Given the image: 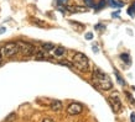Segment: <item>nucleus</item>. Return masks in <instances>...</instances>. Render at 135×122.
Masks as SVG:
<instances>
[{"instance_id":"obj_1","label":"nucleus","mask_w":135,"mask_h":122,"mask_svg":"<svg viewBox=\"0 0 135 122\" xmlns=\"http://www.w3.org/2000/svg\"><path fill=\"white\" fill-rule=\"evenodd\" d=\"M92 79H93L94 84L98 86L99 89L104 90V91H108V90H110L113 88L112 79L108 77V74L102 72L99 68H94L93 74H92Z\"/></svg>"},{"instance_id":"obj_2","label":"nucleus","mask_w":135,"mask_h":122,"mask_svg":"<svg viewBox=\"0 0 135 122\" xmlns=\"http://www.w3.org/2000/svg\"><path fill=\"white\" fill-rule=\"evenodd\" d=\"M72 64H73V67L76 69H78L82 73H87L90 69V64L87 56L79 52L74 53V56L72 57Z\"/></svg>"},{"instance_id":"obj_3","label":"nucleus","mask_w":135,"mask_h":122,"mask_svg":"<svg viewBox=\"0 0 135 122\" xmlns=\"http://www.w3.org/2000/svg\"><path fill=\"white\" fill-rule=\"evenodd\" d=\"M16 53H19V46L15 42H10V43H6L5 46L1 47V54H3V58H10L12 56H15Z\"/></svg>"},{"instance_id":"obj_4","label":"nucleus","mask_w":135,"mask_h":122,"mask_svg":"<svg viewBox=\"0 0 135 122\" xmlns=\"http://www.w3.org/2000/svg\"><path fill=\"white\" fill-rule=\"evenodd\" d=\"M108 102H109V105L112 106V110L114 111L115 114H119L120 111H123V104H122V100H120L117 93L112 94L108 98Z\"/></svg>"},{"instance_id":"obj_5","label":"nucleus","mask_w":135,"mask_h":122,"mask_svg":"<svg viewBox=\"0 0 135 122\" xmlns=\"http://www.w3.org/2000/svg\"><path fill=\"white\" fill-rule=\"evenodd\" d=\"M17 46H19V52H21L24 56H27V57H30V56H33L35 54V47H33L32 45H30V43H27V42H24V41H20V42H16Z\"/></svg>"},{"instance_id":"obj_6","label":"nucleus","mask_w":135,"mask_h":122,"mask_svg":"<svg viewBox=\"0 0 135 122\" xmlns=\"http://www.w3.org/2000/svg\"><path fill=\"white\" fill-rule=\"evenodd\" d=\"M83 110V106L78 102H73V104H70L68 107H67V114L71 115V116H76V115H79Z\"/></svg>"},{"instance_id":"obj_7","label":"nucleus","mask_w":135,"mask_h":122,"mask_svg":"<svg viewBox=\"0 0 135 122\" xmlns=\"http://www.w3.org/2000/svg\"><path fill=\"white\" fill-rule=\"evenodd\" d=\"M65 53H66L65 47H55V48H53L55 57H62V56H65Z\"/></svg>"},{"instance_id":"obj_8","label":"nucleus","mask_w":135,"mask_h":122,"mask_svg":"<svg viewBox=\"0 0 135 122\" xmlns=\"http://www.w3.org/2000/svg\"><path fill=\"white\" fill-rule=\"evenodd\" d=\"M51 109L53 111H60L62 110V102L60 100H53L51 101Z\"/></svg>"},{"instance_id":"obj_9","label":"nucleus","mask_w":135,"mask_h":122,"mask_svg":"<svg viewBox=\"0 0 135 122\" xmlns=\"http://www.w3.org/2000/svg\"><path fill=\"white\" fill-rule=\"evenodd\" d=\"M68 9V11L71 12H83V11H86V9H81L79 6H70V8H67Z\"/></svg>"},{"instance_id":"obj_10","label":"nucleus","mask_w":135,"mask_h":122,"mask_svg":"<svg viewBox=\"0 0 135 122\" xmlns=\"http://www.w3.org/2000/svg\"><path fill=\"white\" fill-rule=\"evenodd\" d=\"M41 48H44V49L46 51V52H50V51H53V48H55V46H53L52 43H44Z\"/></svg>"},{"instance_id":"obj_11","label":"nucleus","mask_w":135,"mask_h":122,"mask_svg":"<svg viewBox=\"0 0 135 122\" xmlns=\"http://www.w3.org/2000/svg\"><path fill=\"white\" fill-rule=\"evenodd\" d=\"M109 5L113 6V8H122L123 6V3L120 1V3H117L115 0H109Z\"/></svg>"},{"instance_id":"obj_12","label":"nucleus","mask_w":135,"mask_h":122,"mask_svg":"<svg viewBox=\"0 0 135 122\" xmlns=\"http://www.w3.org/2000/svg\"><path fill=\"white\" fill-rule=\"evenodd\" d=\"M120 59H122V61H125L127 62V64H130V57H129V54H128V53H123V54H120Z\"/></svg>"},{"instance_id":"obj_13","label":"nucleus","mask_w":135,"mask_h":122,"mask_svg":"<svg viewBox=\"0 0 135 122\" xmlns=\"http://www.w3.org/2000/svg\"><path fill=\"white\" fill-rule=\"evenodd\" d=\"M114 72H115V75H117V80H118L119 84H120V85H125V81H124L123 79H122V75L119 74L118 70H114Z\"/></svg>"},{"instance_id":"obj_14","label":"nucleus","mask_w":135,"mask_h":122,"mask_svg":"<svg viewBox=\"0 0 135 122\" xmlns=\"http://www.w3.org/2000/svg\"><path fill=\"white\" fill-rule=\"evenodd\" d=\"M128 14H129L130 16H135V1H134V4L128 9Z\"/></svg>"},{"instance_id":"obj_15","label":"nucleus","mask_w":135,"mask_h":122,"mask_svg":"<svg viewBox=\"0 0 135 122\" xmlns=\"http://www.w3.org/2000/svg\"><path fill=\"white\" fill-rule=\"evenodd\" d=\"M84 4L87 5V8H95V4H94L93 0H84Z\"/></svg>"},{"instance_id":"obj_16","label":"nucleus","mask_w":135,"mask_h":122,"mask_svg":"<svg viewBox=\"0 0 135 122\" xmlns=\"http://www.w3.org/2000/svg\"><path fill=\"white\" fill-rule=\"evenodd\" d=\"M104 6H105V0H100V1H99V4L95 5V8L98 9V10H99V9H103Z\"/></svg>"},{"instance_id":"obj_17","label":"nucleus","mask_w":135,"mask_h":122,"mask_svg":"<svg viewBox=\"0 0 135 122\" xmlns=\"http://www.w3.org/2000/svg\"><path fill=\"white\" fill-rule=\"evenodd\" d=\"M125 95H127L128 100H129V101H130L131 104H135V100H134V99H133V95H131L130 93H128V91H127V93H125Z\"/></svg>"},{"instance_id":"obj_18","label":"nucleus","mask_w":135,"mask_h":122,"mask_svg":"<svg viewBox=\"0 0 135 122\" xmlns=\"http://www.w3.org/2000/svg\"><path fill=\"white\" fill-rule=\"evenodd\" d=\"M92 38H93V35H92V33H90V32H88V33H87V35H86V40H88V41H89V40H92Z\"/></svg>"},{"instance_id":"obj_19","label":"nucleus","mask_w":135,"mask_h":122,"mask_svg":"<svg viewBox=\"0 0 135 122\" xmlns=\"http://www.w3.org/2000/svg\"><path fill=\"white\" fill-rule=\"evenodd\" d=\"M67 3V0H57V4L58 5H65Z\"/></svg>"},{"instance_id":"obj_20","label":"nucleus","mask_w":135,"mask_h":122,"mask_svg":"<svg viewBox=\"0 0 135 122\" xmlns=\"http://www.w3.org/2000/svg\"><path fill=\"white\" fill-rule=\"evenodd\" d=\"M42 122H55L52 120V118H50V117H46V118H44V120H42Z\"/></svg>"},{"instance_id":"obj_21","label":"nucleus","mask_w":135,"mask_h":122,"mask_svg":"<svg viewBox=\"0 0 135 122\" xmlns=\"http://www.w3.org/2000/svg\"><path fill=\"white\" fill-rule=\"evenodd\" d=\"M15 118V114H11V115H9V117L6 118V121H10V120H14Z\"/></svg>"},{"instance_id":"obj_22","label":"nucleus","mask_w":135,"mask_h":122,"mask_svg":"<svg viewBox=\"0 0 135 122\" xmlns=\"http://www.w3.org/2000/svg\"><path fill=\"white\" fill-rule=\"evenodd\" d=\"M104 27H105V26H103V25H97V26H95V30H103Z\"/></svg>"},{"instance_id":"obj_23","label":"nucleus","mask_w":135,"mask_h":122,"mask_svg":"<svg viewBox=\"0 0 135 122\" xmlns=\"http://www.w3.org/2000/svg\"><path fill=\"white\" fill-rule=\"evenodd\" d=\"M130 120H131V122H135V114H134V112H131V115H130Z\"/></svg>"},{"instance_id":"obj_24","label":"nucleus","mask_w":135,"mask_h":122,"mask_svg":"<svg viewBox=\"0 0 135 122\" xmlns=\"http://www.w3.org/2000/svg\"><path fill=\"white\" fill-rule=\"evenodd\" d=\"M3 63V54H1V47H0V64Z\"/></svg>"},{"instance_id":"obj_25","label":"nucleus","mask_w":135,"mask_h":122,"mask_svg":"<svg viewBox=\"0 0 135 122\" xmlns=\"http://www.w3.org/2000/svg\"><path fill=\"white\" fill-rule=\"evenodd\" d=\"M93 51H94V52H98V49H97V46H93Z\"/></svg>"},{"instance_id":"obj_26","label":"nucleus","mask_w":135,"mask_h":122,"mask_svg":"<svg viewBox=\"0 0 135 122\" xmlns=\"http://www.w3.org/2000/svg\"><path fill=\"white\" fill-rule=\"evenodd\" d=\"M129 1H130V0H122V3H123V4L124 3H129Z\"/></svg>"}]
</instances>
